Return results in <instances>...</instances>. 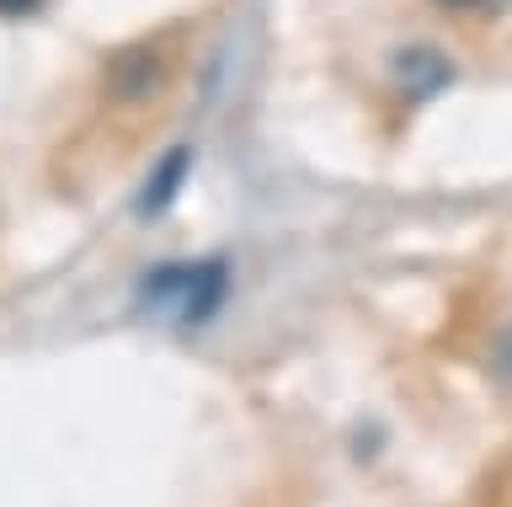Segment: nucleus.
Returning a JSON list of instances; mask_svg holds the SVG:
<instances>
[{
  "label": "nucleus",
  "mask_w": 512,
  "mask_h": 507,
  "mask_svg": "<svg viewBox=\"0 0 512 507\" xmlns=\"http://www.w3.org/2000/svg\"><path fill=\"white\" fill-rule=\"evenodd\" d=\"M230 273L224 262H166L139 283V310L166 326H203L224 305Z\"/></svg>",
  "instance_id": "1"
},
{
  "label": "nucleus",
  "mask_w": 512,
  "mask_h": 507,
  "mask_svg": "<svg viewBox=\"0 0 512 507\" xmlns=\"http://www.w3.org/2000/svg\"><path fill=\"white\" fill-rule=\"evenodd\" d=\"M112 97H150L160 86V59L150 49H128L112 59V75H107Z\"/></svg>",
  "instance_id": "2"
},
{
  "label": "nucleus",
  "mask_w": 512,
  "mask_h": 507,
  "mask_svg": "<svg viewBox=\"0 0 512 507\" xmlns=\"http://www.w3.org/2000/svg\"><path fill=\"white\" fill-rule=\"evenodd\" d=\"M187 161H192L187 150H171L166 161H160V166L150 171V187H144V193H139V209H144V214H160V209H166V203H171L176 193H182Z\"/></svg>",
  "instance_id": "3"
},
{
  "label": "nucleus",
  "mask_w": 512,
  "mask_h": 507,
  "mask_svg": "<svg viewBox=\"0 0 512 507\" xmlns=\"http://www.w3.org/2000/svg\"><path fill=\"white\" fill-rule=\"evenodd\" d=\"M48 0H0V17H32V11H43Z\"/></svg>",
  "instance_id": "4"
},
{
  "label": "nucleus",
  "mask_w": 512,
  "mask_h": 507,
  "mask_svg": "<svg viewBox=\"0 0 512 507\" xmlns=\"http://www.w3.org/2000/svg\"><path fill=\"white\" fill-rule=\"evenodd\" d=\"M448 6H480V0H448Z\"/></svg>",
  "instance_id": "5"
}]
</instances>
